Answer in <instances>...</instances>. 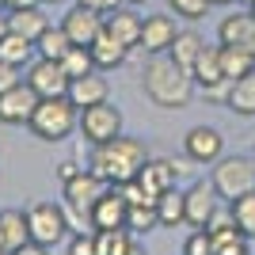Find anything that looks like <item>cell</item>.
I'll use <instances>...</instances> for the list:
<instances>
[{
	"label": "cell",
	"mask_w": 255,
	"mask_h": 255,
	"mask_svg": "<svg viewBox=\"0 0 255 255\" xmlns=\"http://www.w3.org/2000/svg\"><path fill=\"white\" fill-rule=\"evenodd\" d=\"M0 8H4V4H0Z\"/></svg>",
	"instance_id": "cell-48"
},
{
	"label": "cell",
	"mask_w": 255,
	"mask_h": 255,
	"mask_svg": "<svg viewBox=\"0 0 255 255\" xmlns=\"http://www.w3.org/2000/svg\"><path fill=\"white\" fill-rule=\"evenodd\" d=\"M103 27L115 34L126 50H137L141 46V27H145V15H137L133 8H115L103 15Z\"/></svg>",
	"instance_id": "cell-17"
},
{
	"label": "cell",
	"mask_w": 255,
	"mask_h": 255,
	"mask_svg": "<svg viewBox=\"0 0 255 255\" xmlns=\"http://www.w3.org/2000/svg\"><path fill=\"white\" fill-rule=\"evenodd\" d=\"M217 198H221V194L213 191V183L194 179L191 187L183 191V210H187V225H194V229H210L213 213H217Z\"/></svg>",
	"instance_id": "cell-8"
},
{
	"label": "cell",
	"mask_w": 255,
	"mask_h": 255,
	"mask_svg": "<svg viewBox=\"0 0 255 255\" xmlns=\"http://www.w3.org/2000/svg\"><path fill=\"white\" fill-rule=\"evenodd\" d=\"M27 233H31L34 244L53 248L69 240V217H65V206L57 202H34L27 206Z\"/></svg>",
	"instance_id": "cell-5"
},
{
	"label": "cell",
	"mask_w": 255,
	"mask_h": 255,
	"mask_svg": "<svg viewBox=\"0 0 255 255\" xmlns=\"http://www.w3.org/2000/svg\"><path fill=\"white\" fill-rule=\"evenodd\" d=\"M126 4H145V0H126Z\"/></svg>",
	"instance_id": "cell-45"
},
{
	"label": "cell",
	"mask_w": 255,
	"mask_h": 255,
	"mask_svg": "<svg viewBox=\"0 0 255 255\" xmlns=\"http://www.w3.org/2000/svg\"><path fill=\"white\" fill-rule=\"evenodd\" d=\"M42 4H61V0H42Z\"/></svg>",
	"instance_id": "cell-46"
},
{
	"label": "cell",
	"mask_w": 255,
	"mask_h": 255,
	"mask_svg": "<svg viewBox=\"0 0 255 255\" xmlns=\"http://www.w3.org/2000/svg\"><path fill=\"white\" fill-rule=\"evenodd\" d=\"M156 217L160 229H175V225H187V210H183V191H164L156 198Z\"/></svg>",
	"instance_id": "cell-27"
},
{
	"label": "cell",
	"mask_w": 255,
	"mask_h": 255,
	"mask_svg": "<svg viewBox=\"0 0 255 255\" xmlns=\"http://www.w3.org/2000/svg\"><path fill=\"white\" fill-rule=\"evenodd\" d=\"M76 4H84V8H92V11H99V15H107V11L122 8L126 0H76Z\"/></svg>",
	"instance_id": "cell-37"
},
{
	"label": "cell",
	"mask_w": 255,
	"mask_h": 255,
	"mask_svg": "<svg viewBox=\"0 0 255 255\" xmlns=\"http://www.w3.org/2000/svg\"><path fill=\"white\" fill-rule=\"evenodd\" d=\"M191 76H194V88H202L206 96H225L229 80H225V69H221V46H202L198 61L191 65Z\"/></svg>",
	"instance_id": "cell-9"
},
{
	"label": "cell",
	"mask_w": 255,
	"mask_h": 255,
	"mask_svg": "<svg viewBox=\"0 0 255 255\" xmlns=\"http://www.w3.org/2000/svg\"><path fill=\"white\" fill-rule=\"evenodd\" d=\"M229 213H233L236 229H240L244 236H255V191L233 198V202H229Z\"/></svg>",
	"instance_id": "cell-31"
},
{
	"label": "cell",
	"mask_w": 255,
	"mask_h": 255,
	"mask_svg": "<svg viewBox=\"0 0 255 255\" xmlns=\"http://www.w3.org/2000/svg\"><path fill=\"white\" fill-rule=\"evenodd\" d=\"M27 84L34 88V96L38 99H61L69 96V73L61 69V61H46V57H34L31 65H27V76H23Z\"/></svg>",
	"instance_id": "cell-7"
},
{
	"label": "cell",
	"mask_w": 255,
	"mask_h": 255,
	"mask_svg": "<svg viewBox=\"0 0 255 255\" xmlns=\"http://www.w3.org/2000/svg\"><path fill=\"white\" fill-rule=\"evenodd\" d=\"M31 240V233H27V213L23 210H4L0 213V252L11 255L15 248H23Z\"/></svg>",
	"instance_id": "cell-20"
},
{
	"label": "cell",
	"mask_w": 255,
	"mask_h": 255,
	"mask_svg": "<svg viewBox=\"0 0 255 255\" xmlns=\"http://www.w3.org/2000/svg\"><path fill=\"white\" fill-rule=\"evenodd\" d=\"M175 171H179V168H175V160H164V156L152 160V156H149V160H145V168H141V175H137L133 183H137L141 191L156 202L164 191H171V187H175Z\"/></svg>",
	"instance_id": "cell-16"
},
{
	"label": "cell",
	"mask_w": 255,
	"mask_h": 255,
	"mask_svg": "<svg viewBox=\"0 0 255 255\" xmlns=\"http://www.w3.org/2000/svg\"><path fill=\"white\" fill-rule=\"evenodd\" d=\"M183 255H213V236L206 229H194L191 240L183 244Z\"/></svg>",
	"instance_id": "cell-35"
},
{
	"label": "cell",
	"mask_w": 255,
	"mask_h": 255,
	"mask_svg": "<svg viewBox=\"0 0 255 255\" xmlns=\"http://www.w3.org/2000/svg\"><path fill=\"white\" fill-rule=\"evenodd\" d=\"M88 50H92V61H96V69H99V73H103V69H118V65H122V61L129 57V50H126L122 42H118V38H115L111 31H107V27L99 31V38H96L92 46H88Z\"/></svg>",
	"instance_id": "cell-21"
},
{
	"label": "cell",
	"mask_w": 255,
	"mask_h": 255,
	"mask_svg": "<svg viewBox=\"0 0 255 255\" xmlns=\"http://www.w3.org/2000/svg\"><path fill=\"white\" fill-rule=\"evenodd\" d=\"M34 107H38V96H34V88L23 80V84L0 92V122H4V126H27L31 115H34Z\"/></svg>",
	"instance_id": "cell-10"
},
{
	"label": "cell",
	"mask_w": 255,
	"mask_h": 255,
	"mask_svg": "<svg viewBox=\"0 0 255 255\" xmlns=\"http://www.w3.org/2000/svg\"><path fill=\"white\" fill-rule=\"evenodd\" d=\"M221 69H225V80L233 84L240 76L255 73V50H244V46H221Z\"/></svg>",
	"instance_id": "cell-23"
},
{
	"label": "cell",
	"mask_w": 255,
	"mask_h": 255,
	"mask_svg": "<svg viewBox=\"0 0 255 255\" xmlns=\"http://www.w3.org/2000/svg\"><path fill=\"white\" fill-rule=\"evenodd\" d=\"M236 4H244V8H252V4H255V0H236Z\"/></svg>",
	"instance_id": "cell-44"
},
{
	"label": "cell",
	"mask_w": 255,
	"mask_h": 255,
	"mask_svg": "<svg viewBox=\"0 0 255 255\" xmlns=\"http://www.w3.org/2000/svg\"><path fill=\"white\" fill-rule=\"evenodd\" d=\"M8 27L15 34H23V38H38V34L50 27V19H46V11L42 8H19V11H8Z\"/></svg>",
	"instance_id": "cell-25"
},
{
	"label": "cell",
	"mask_w": 255,
	"mask_h": 255,
	"mask_svg": "<svg viewBox=\"0 0 255 255\" xmlns=\"http://www.w3.org/2000/svg\"><path fill=\"white\" fill-rule=\"evenodd\" d=\"M69 46H73V42H69V34L61 31V23H57V27H46V31L34 38V53L46 57V61H61Z\"/></svg>",
	"instance_id": "cell-28"
},
{
	"label": "cell",
	"mask_w": 255,
	"mask_h": 255,
	"mask_svg": "<svg viewBox=\"0 0 255 255\" xmlns=\"http://www.w3.org/2000/svg\"><path fill=\"white\" fill-rule=\"evenodd\" d=\"M76 118H80V111L69 103V96H61V99H38V107H34V115H31L27 126H31V133L38 141L57 145V141L73 137Z\"/></svg>",
	"instance_id": "cell-3"
},
{
	"label": "cell",
	"mask_w": 255,
	"mask_h": 255,
	"mask_svg": "<svg viewBox=\"0 0 255 255\" xmlns=\"http://www.w3.org/2000/svg\"><path fill=\"white\" fill-rule=\"evenodd\" d=\"M129 244H133L129 229H103V233H96V252L99 255H129Z\"/></svg>",
	"instance_id": "cell-29"
},
{
	"label": "cell",
	"mask_w": 255,
	"mask_h": 255,
	"mask_svg": "<svg viewBox=\"0 0 255 255\" xmlns=\"http://www.w3.org/2000/svg\"><path fill=\"white\" fill-rule=\"evenodd\" d=\"M248 11H252V15H255V4H252V8H248Z\"/></svg>",
	"instance_id": "cell-47"
},
{
	"label": "cell",
	"mask_w": 255,
	"mask_h": 255,
	"mask_svg": "<svg viewBox=\"0 0 255 255\" xmlns=\"http://www.w3.org/2000/svg\"><path fill=\"white\" fill-rule=\"evenodd\" d=\"M210 183L225 202H233L240 194L255 191V156H221L213 164Z\"/></svg>",
	"instance_id": "cell-4"
},
{
	"label": "cell",
	"mask_w": 255,
	"mask_h": 255,
	"mask_svg": "<svg viewBox=\"0 0 255 255\" xmlns=\"http://www.w3.org/2000/svg\"><path fill=\"white\" fill-rule=\"evenodd\" d=\"M141 92L160 111H183L194 99V76H191V69L175 65L168 53H156L141 69Z\"/></svg>",
	"instance_id": "cell-1"
},
{
	"label": "cell",
	"mask_w": 255,
	"mask_h": 255,
	"mask_svg": "<svg viewBox=\"0 0 255 255\" xmlns=\"http://www.w3.org/2000/svg\"><path fill=\"white\" fill-rule=\"evenodd\" d=\"M103 194H107V183L99 179L92 168L76 171L73 179L65 183V206H73V210H80V213H88L99 198H103Z\"/></svg>",
	"instance_id": "cell-13"
},
{
	"label": "cell",
	"mask_w": 255,
	"mask_h": 255,
	"mask_svg": "<svg viewBox=\"0 0 255 255\" xmlns=\"http://www.w3.org/2000/svg\"><path fill=\"white\" fill-rule=\"evenodd\" d=\"M11 255H50V248H42V244H34V240H27L23 248H15Z\"/></svg>",
	"instance_id": "cell-38"
},
{
	"label": "cell",
	"mask_w": 255,
	"mask_h": 255,
	"mask_svg": "<svg viewBox=\"0 0 255 255\" xmlns=\"http://www.w3.org/2000/svg\"><path fill=\"white\" fill-rule=\"evenodd\" d=\"M76 171H84V168H76L73 160H61V164H57V175H61V183H69L76 175Z\"/></svg>",
	"instance_id": "cell-39"
},
{
	"label": "cell",
	"mask_w": 255,
	"mask_h": 255,
	"mask_svg": "<svg viewBox=\"0 0 255 255\" xmlns=\"http://www.w3.org/2000/svg\"><path fill=\"white\" fill-rule=\"evenodd\" d=\"M217 38H221V46H244V50H255V15H252V11L225 15L221 27H217Z\"/></svg>",
	"instance_id": "cell-19"
},
{
	"label": "cell",
	"mask_w": 255,
	"mask_h": 255,
	"mask_svg": "<svg viewBox=\"0 0 255 255\" xmlns=\"http://www.w3.org/2000/svg\"><path fill=\"white\" fill-rule=\"evenodd\" d=\"M65 255H99L96 252V229H80L65 240Z\"/></svg>",
	"instance_id": "cell-33"
},
{
	"label": "cell",
	"mask_w": 255,
	"mask_h": 255,
	"mask_svg": "<svg viewBox=\"0 0 255 255\" xmlns=\"http://www.w3.org/2000/svg\"><path fill=\"white\" fill-rule=\"evenodd\" d=\"M183 152H187V160H194V164H217V160L225 156L221 129H213V126L187 129V137H183Z\"/></svg>",
	"instance_id": "cell-11"
},
{
	"label": "cell",
	"mask_w": 255,
	"mask_h": 255,
	"mask_svg": "<svg viewBox=\"0 0 255 255\" xmlns=\"http://www.w3.org/2000/svg\"><path fill=\"white\" fill-rule=\"evenodd\" d=\"M61 69L69 73V80H76V76H88L96 73V61H92V50L88 46H69L61 57Z\"/></svg>",
	"instance_id": "cell-32"
},
{
	"label": "cell",
	"mask_w": 255,
	"mask_h": 255,
	"mask_svg": "<svg viewBox=\"0 0 255 255\" xmlns=\"http://www.w3.org/2000/svg\"><path fill=\"white\" fill-rule=\"evenodd\" d=\"M8 31H11V27H8V11L0 8V38H4V34H8Z\"/></svg>",
	"instance_id": "cell-41"
},
{
	"label": "cell",
	"mask_w": 255,
	"mask_h": 255,
	"mask_svg": "<svg viewBox=\"0 0 255 255\" xmlns=\"http://www.w3.org/2000/svg\"><path fill=\"white\" fill-rule=\"evenodd\" d=\"M107 99H111V84H107V76H99V69L88 73V76H76L73 84H69V103H73L76 111L107 103Z\"/></svg>",
	"instance_id": "cell-18"
},
{
	"label": "cell",
	"mask_w": 255,
	"mask_h": 255,
	"mask_svg": "<svg viewBox=\"0 0 255 255\" xmlns=\"http://www.w3.org/2000/svg\"><path fill=\"white\" fill-rule=\"evenodd\" d=\"M168 4H171V11H175L179 19H187V23H198L206 11L213 8L210 0H168Z\"/></svg>",
	"instance_id": "cell-34"
},
{
	"label": "cell",
	"mask_w": 255,
	"mask_h": 255,
	"mask_svg": "<svg viewBox=\"0 0 255 255\" xmlns=\"http://www.w3.org/2000/svg\"><path fill=\"white\" fill-rule=\"evenodd\" d=\"M175 19H171L168 11H156V15H145V27H141V46L137 50H145L149 57H156V53H168L171 42H175Z\"/></svg>",
	"instance_id": "cell-15"
},
{
	"label": "cell",
	"mask_w": 255,
	"mask_h": 255,
	"mask_svg": "<svg viewBox=\"0 0 255 255\" xmlns=\"http://www.w3.org/2000/svg\"><path fill=\"white\" fill-rule=\"evenodd\" d=\"M225 107H229L233 115L255 118V73H248V76H240V80L229 84V92H225Z\"/></svg>",
	"instance_id": "cell-22"
},
{
	"label": "cell",
	"mask_w": 255,
	"mask_h": 255,
	"mask_svg": "<svg viewBox=\"0 0 255 255\" xmlns=\"http://www.w3.org/2000/svg\"><path fill=\"white\" fill-rule=\"evenodd\" d=\"M61 31L69 34L73 46H92L99 38V31H103V15L92 11V8H84V4H73V8L65 11V19H61Z\"/></svg>",
	"instance_id": "cell-12"
},
{
	"label": "cell",
	"mask_w": 255,
	"mask_h": 255,
	"mask_svg": "<svg viewBox=\"0 0 255 255\" xmlns=\"http://www.w3.org/2000/svg\"><path fill=\"white\" fill-rule=\"evenodd\" d=\"M38 53H34V42L31 38H23V34L8 31L4 38H0V61H8L15 65V69H23V65H31Z\"/></svg>",
	"instance_id": "cell-24"
},
{
	"label": "cell",
	"mask_w": 255,
	"mask_h": 255,
	"mask_svg": "<svg viewBox=\"0 0 255 255\" xmlns=\"http://www.w3.org/2000/svg\"><path fill=\"white\" fill-rule=\"evenodd\" d=\"M145 160H149L145 141H137V137H122V133H118L115 141L96 145V152H92V164H88V168L96 171V175L107 183V187H122V183H133V179L141 175Z\"/></svg>",
	"instance_id": "cell-2"
},
{
	"label": "cell",
	"mask_w": 255,
	"mask_h": 255,
	"mask_svg": "<svg viewBox=\"0 0 255 255\" xmlns=\"http://www.w3.org/2000/svg\"><path fill=\"white\" fill-rule=\"evenodd\" d=\"M129 255H145V248L137 244V236H133V244H129Z\"/></svg>",
	"instance_id": "cell-42"
},
{
	"label": "cell",
	"mask_w": 255,
	"mask_h": 255,
	"mask_svg": "<svg viewBox=\"0 0 255 255\" xmlns=\"http://www.w3.org/2000/svg\"><path fill=\"white\" fill-rule=\"evenodd\" d=\"M126 213H129V202L122 198V191L107 187V194L88 210V225L96 233H103V229H126Z\"/></svg>",
	"instance_id": "cell-14"
},
{
	"label": "cell",
	"mask_w": 255,
	"mask_h": 255,
	"mask_svg": "<svg viewBox=\"0 0 255 255\" xmlns=\"http://www.w3.org/2000/svg\"><path fill=\"white\" fill-rule=\"evenodd\" d=\"M0 255H4V252H0Z\"/></svg>",
	"instance_id": "cell-49"
},
{
	"label": "cell",
	"mask_w": 255,
	"mask_h": 255,
	"mask_svg": "<svg viewBox=\"0 0 255 255\" xmlns=\"http://www.w3.org/2000/svg\"><path fill=\"white\" fill-rule=\"evenodd\" d=\"M126 229H129L133 236H141V233H152V229H160L156 202H137V206H129V213H126Z\"/></svg>",
	"instance_id": "cell-30"
},
{
	"label": "cell",
	"mask_w": 255,
	"mask_h": 255,
	"mask_svg": "<svg viewBox=\"0 0 255 255\" xmlns=\"http://www.w3.org/2000/svg\"><path fill=\"white\" fill-rule=\"evenodd\" d=\"M23 69H15V65H8V61H0V92H8V88H15V84H23Z\"/></svg>",
	"instance_id": "cell-36"
},
{
	"label": "cell",
	"mask_w": 255,
	"mask_h": 255,
	"mask_svg": "<svg viewBox=\"0 0 255 255\" xmlns=\"http://www.w3.org/2000/svg\"><path fill=\"white\" fill-rule=\"evenodd\" d=\"M4 4V11H19V8H38L42 0H0Z\"/></svg>",
	"instance_id": "cell-40"
},
{
	"label": "cell",
	"mask_w": 255,
	"mask_h": 255,
	"mask_svg": "<svg viewBox=\"0 0 255 255\" xmlns=\"http://www.w3.org/2000/svg\"><path fill=\"white\" fill-rule=\"evenodd\" d=\"M210 4H236V0H210Z\"/></svg>",
	"instance_id": "cell-43"
},
{
	"label": "cell",
	"mask_w": 255,
	"mask_h": 255,
	"mask_svg": "<svg viewBox=\"0 0 255 255\" xmlns=\"http://www.w3.org/2000/svg\"><path fill=\"white\" fill-rule=\"evenodd\" d=\"M76 129H80V137L96 149V145H107V141H115L122 133V111H118L111 99L107 103H96V107H84L80 118H76Z\"/></svg>",
	"instance_id": "cell-6"
},
{
	"label": "cell",
	"mask_w": 255,
	"mask_h": 255,
	"mask_svg": "<svg viewBox=\"0 0 255 255\" xmlns=\"http://www.w3.org/2000/svg\"><path fill=\"white\" fill-rule=\"evenodd\" d=\"M202 46H206V38L198 31H179V34H175V42H171V50H168V57L175 65H183V69H191V65L198 61Z\"/></svg>",
	"instance_id": "cell-26"
}]
</instances>
